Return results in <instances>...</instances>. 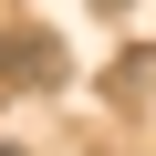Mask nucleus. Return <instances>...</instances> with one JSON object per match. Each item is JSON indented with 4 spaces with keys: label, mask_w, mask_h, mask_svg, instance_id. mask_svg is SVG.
<instances>
[{
    "label": "nucleus",
    "mask_w": 156,
    "mask_h": 156,
    "mask_svg": "<svg viewBox=\"0 0 156 156\" xmlns=\"http://www.w3.org/2000/svg\"><path fill=\"white\" fill-rule=\"evenodd\" d=\"M52 83H62L52 31H0V94H52Z\"/></svg>",
    "instance_id": "nucleus-1"
},
{
    "label": "nucleus",
    "mask_w": 156,
    "mask_h": 156,
    "mask_svg": "<svg viewBox=\"0 0 156 156\" xmlns=\"http://www.w3.org/2000/svg\"><path fill=\"white\" fill-rule=\"evenodd\" d=\"M0 156H21V146H0Z\"/></svg>",
    "instance_id": "nucleus-2"
}]
</instances>
